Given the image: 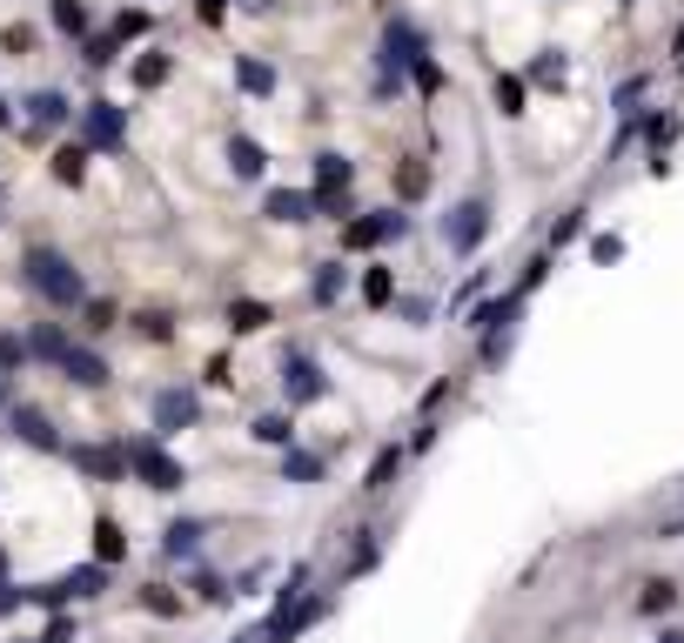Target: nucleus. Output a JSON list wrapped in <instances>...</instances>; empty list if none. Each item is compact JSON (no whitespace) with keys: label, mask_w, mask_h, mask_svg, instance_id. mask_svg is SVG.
I'll list each match as a JSON object with an SVG mask.
<instances>
[{"label":"nucleus","mask_w":684,"mask_h":643,"mask_svg":"<svg viewBox=\"0 0 684 643\" xmlns=\"http://www.w3.org/2000/svg\"><path fill=\"white\" fill-rule=\"evenodd\" d=\"M121 135H128V114H121L114 101H88V108H80V141H88V148L114 154Z\"/></svg>","instance_id":"nucleus-4"},{"label":"nucleus","mask_w":684,"mask_h":643,"mask_svg":"<svg viewBox=\"0 0 684 643\" xmlns=\"http://www.w3.org/2000/svg\"><path fill=\"white\" fill-rule=\"evenodd\" d=\"M262 215H269V222H309L315 209H309V194H302V188H275V194L262 201Z\"/></svg>","instance_id":"nucleus-14"},{"label":"nucleus","mask_w":684,"mask_h":643,"mask_svg":"<svg viewBox=\"0 0 684 643\" xmlns=\"http://www.w3.org/2000/svg\"><path fill=\"white\" fill-rule=\"evenodd\" d=\"M228 168H235L241 181H256V175L269 168V154H262V141H249V135H228Z\"/></svg>","instance_id":"nucleus-13"},{"label":"nucleus","mask_w":684,"mask_h":643,"mask_svg":"<svg viewBox=\"0 0 684 643\" xmlns=\"http://www.w3.org/2000/svg\"><path fill=\"white\" fill-rule=\"evenodd\" d=\"M135 80H141V88H161V80H169V54H141L135 61Z\"/></svg>","instance_id":"nucleus-29"},{"label":"nucleus","mask_w":684,"mask_h":643,"mask_svg":"<svg viewBox=\"0 0 684 643\" xmlns=\"http://www.w3.org/2000/svg\"><path fill=\"white\" fill-rule=\"evenodd\" d=\"M54 175L61 181H80V175H88V148H61L54 154Z\"/></svg>","instance_id":"nucleus-28"},{"label":"nucleus","mask_w":684,"mask_h":643,"mask_svg":"<svg viewBox=\"0 0 684 643\" xmlns=\"http://www.w3.org/2000/svg\"><path fill=\"white\" fill-rule=\"evenodd\" d=\"M114 61V40H88V67H108Z\"/></svg>","instance_id":"nucleus-42"},{"label":"nucleus","mask_w":684,"mask_h":643,"mask_svg":"<svg viewBox=\"0 0 684 643\" xmlns=\"http://www.w3.org/2000/svg\"><path fill=\"white\" fill-rule=\"evenodd\" d=\"M54 369H61L67 382H80V389H101V382H108V362H101L95 349H80V342H67V349H61Z\"/></svg>","instance_id":"nucleus-8"},{"label":"nucleus","mask_w":684,"mask_h":643,"mask_svg":"<svg viewBox=\"0 0 684 643\" xmlns=\"http://www.w3.org/2000/svg\"><path fill=\"white\" fill-rule=\"evenodd\" d=\"M282 395H289V409H302V402H322V395H329V376L315 369V355H302V349L282 355Z\"/></svg>","instance_id":"nucleus-3"},{"label":"nucleus","mask_w":684,"mask_h":643,"mask_svg":"<svg viewBox=\"0 0 684 643\" xmlns=\"http://www.w3.org/2000/svg\"><path fill=\"white\" fill-rule=\"evenodd\" d=\"M54 27L61 34H88V8H80V0H54Z\"/></svg>","instance_id":"nucleus-26"},{"label":"nucleus","mask_w":684,"mask_h":643,"mask_svg":"<svg viewBox=\"0 0 684 643\" xmlns=\"http://www.w3.org/2000/svg\"><path fill=\"white\" fill-rule=\"evenodd\" d=\"M423 188H430V168H423V161H402V175H396V194H402V201H416Z\"/></svg>","instance_id":"nucleus-25"},{"label":"nucleus","mask_w":684,"mask_h":643,"mask_svg":"<svg viewBox=\"0 0 684 643\" xmlns=\"http://www.w3.org/2000/svg\"><path fill=\"white\" fill-rule=\"evenodd\" d=\"M0 577H8V550H0Z\"/></svg>","instance_id":"nucleus-47"},{"label":"nucleus","mask_w":684,"mask_h":643,"mask_svg":"<svg viewBox=\"0 0 684 643\" xmlns=\"http://www.w3.org/2000/svg\"><path fill=\"white\" fill-rule=\"evenodd\" d=\"M624 8H631V0H624Z\"/></svg>","instance_id":"nucleus-49"},{"label":"nucleus","mask_w":684,"mask_h":643,"mask_svg":"<svg viewBox=\"0 0 684 643\" xmlns=\"http://www.w3.org/2000/svg\"><path fill=\"white\" fill-rule=\"evenodd\" d=\"M235 643H262V630H249V636H235Z\"/></svg>","instance_id":"nucleus-45"},{"label":"nucleus","mask_w":684,"mask_h":643,"mask_svg":"<svg viewBox=\"0 0 684 643\" xmlns=\"http://www.w3.org/2000/svg\"><path fill=\"white\" fill-rule=\"evenodd\" d=\"M128 469L148 482V490H182V482H188V469H182L169 450H161V436H148V442H128Z\"/></svg>","instance_id":"nucleus-2"},{"label":"nucleus","mask_w":684,"mask_h":643,"mask_svg":"<svg viewBox=\"0 0 684 643\" xmlns=\"http://www.w3.org/2000/svg\"><path fill=\"white\" fill-rule=\"evenodd\" d=\"M21 603H27V596H21V590H14L8 577H0V617H14V610H21Z\"/></svg>","instance_id":"nucleus-40"},{"label":"nucleus","mask_w":684,"mask_h":643,"mask_svg":"<svg viewBox=\"0 0 684 643\" xmlns=\"http://www.w3.org/2000/svg\"><path fill=\"white\" fill-rule=\"evenodd\" d=\"M8 121H14V114H8V101H0V128H8Z\"/></svg>","instance_id":"nucleus-46"},{"label":"nucleus","mask_w":684,"mask_h":643,"mask_svg":"<svg viewBox=\"0 0 684 643\" xmlns=\"http://www.w3.org/2000/svg\"><path fill=\"white\" fill-rule=\"evenodd\" d=\"M67 114H74V108H67V94H61V88H40V94H27V121H34V128H61Z\"/></svg>","instance_id":"nucleus-12"},{"label":"nucleus","mask_w":684,"mask_h":643,"mask_svg":"<svg viewBox=\"0 0 684 643\" xmlns=\"http://www.w3.org/2000/svg\"><path fill=\"white\" fill-rule=\"evenodd\" d=\"M61 590H67V603L101 596V590H108V563H80V570H67V577H61Z\"/></svg>","instance_id":"nucleus-16"},{"label":"nucleus","mask_w":684,"mask_h":643,"mask_svg":"<svg viewBox=\"0 0 684 643\" xmlns=\"http://www.w3.org/2000/svg\"><path fill=\"white\" fill-rule=\"evenodd\" d=\"M0 409H8V369H0Z\"/></svg>","instance_id":"nucleus-43"},{"label":"nucleus","mask_w":684,"mask_h":643,"mask_svg":"<svg viewBox=\"0 0 684 643\" xmlns=\"http://www.w3.org/2000/svg\"><path fill=\"white\" fill-rule=\"evenodd\" d=\"M34 643H74V617H61V610H54V623H48V630H40Z\"/></svg>","instance_id":"nucleus-35"},{"label":"nucleus","mask_w":684,"mask_h":643,"mask_svg":"<svg viewBox=\"0 0 684 643\" xmlns=\"http://www.w3.org/2000/svg\"><path fill=\"white\" fill-rule=\"evenodd\" d=\"M584 235V215H563L557 228H550V249H563V241H577Z\"/></svg>","instance_id":"nucleus-36"},{"label":"nucleus","mask_w":684,"mask_h":643,"mask_svg":"<svg viewBox=\"0 0 684 643\" xmlns=\"http://www.w3.org/2000/svg\"><path fill=\"white\" fill-rule=\"evenodd\" d=\"M396 469H402V450H383V456L370 463V476H362V490H389Z\"/></svg>","instance_id":"nucleus-21"},{"label":"nucleus","mask_w":684,"mask_h":643,"mask_svg":"<svg viewBox=\"0 0 684 643\" xmlns=\"http://www.w3.org/2000/svg\"><path fill=\"white\" fill-rule=\"evenodd\" d=\"M315 188H349V161L343 154H315Z\"/></svg>","instance_id":"nucleus-22"},{"label":"nucleus","mask_w":684,"mask_h":643,"mask_svg":"<svg viewBox=\"0 0 684 643\" xmlns=\"http://www.w3.org/2000/svg\"><path fill=\"white\" fill-rule=\"evenodd\" d=\"M235 80H241V94H269V88H275V67L241 54V61H235Z\"/></svg>","instance_id":"nucleus-17"},{"label":"nucleus","mask_w":684,"mask_h":643,"mask_svg":"<svg viewBox=\"0 0 684 643\" xmlns=\"http://www.w3.org/2000/svg\"><path fill=\"white\" fill-rule=\"evenodd\" d=\"M228 329H235V336L269 329V308H262V302H235V308H228Z\"/></svg>","instance_id":"nucleus-20"},{"label":"nucleus","mask_w":684,"mask_h":643,"mask_svg":"<svg viewBox=\"0 0 684 643\" xmlns=\"http://www.w3.org/2000/svg\"><path fill=\"white\" fill-rule=\"evenodd\" d=\"M14 643H34V636H14Z\"/></svg>","instance_id":"nucleus-48"},{"label":"nucleus","mask_w":684,"mask_h":643,"mask_svg":"<svg viewBox=\"0 0 684 643\" xmlns=\"http://www.w3.org/2000/svg\"><path fill=\"white\" fill-rule=\"evenodd\" d=\"M343 295V268L329 262V268H315V302H336Z\"/></svg>","instance_id":"nucleus-31"},{"label":"nucleus","mask_w":684,"mask_h":643,"mask_svg":"<svg viewBox=\"0 0 684 643\" xmlns=\"http://www.w3.org/2000/svg\"><path fill=\"white\" fill-rule=\"evenodd\" d=\"M402 228H410L402 209H376V215H362V222L343 228V249H383V241H396Z\"/></svg>","instance_id":"nucleus-6"},{"label":"nucleus","mask_w":684,"mask_h":643,"mask_svg":"<svg viewBox=\"0 0 684 643\" xmlns=\"http://www.w3.org/2000/svg\"><path fill=\"white\" fill-rule=\"evenodd\" d=\"M410 67H416V88H423V94H436V88H443V67H436L430 54H416Z\"/></svg>","instance_id":"nucleus-32"},{"label":"nucleus","mask_w":684,"mask_h":643,"mask_svg":"<svg viewBox=\"0 0 684 643\" xmlns=\"http://www.w3.org/2000/svg\"><path fill=\"white\" fill-rule=\"evenodd\" d=\"M121 550H128V537H121V522H95V563H121Z\"/></svg>","instance_id":"nucleus-18"},{"label":"nucleus","mask_w":684,"mask_h":643,"mask_svg":"<svg viewBox=\"0 0 684 643\" xmlns=\"http://www.w3.org/2000/svg\"><path fill=\"white\" fill-rule=\"evenodd\" d=\"M531 80H563V61H557V54H544V61L531 67Z\"/></svg>","instance_id":"nucleus-41"},{"label":"nucleus","mask_w":684,"mask_h":643,"mask_svg":"<svg viewBox=\"0 0 684 643\" xmlns=\"http://www.w3.org/2000/svg\"><path fill=\"white\" fill-rule=\"evenodd\" d=\"M497 108L503 114H523V80L517 74H497Z\"/></svg>","instance_id":"nucleus-30"},{"label":"nucleus","mask_w":684,"mask_h":643,"mask_svg":"<svg viewBox=\"0 0 684 643\" xmlns=\"http://www.w3.org/2000/svg\"><path fill=\"white\" fill-rule=\"evenodd\" d=\"M61 349H67L61 329H34V336H27V355H40V362H61Z\"/></svg>","instance_id":"nucleus-24"},{"label":"nucleus","mask_w":684,"mask_h":643,"mask_svg":"<svg viewBox=\"0 0 684 643\" xmlns=\"http://www.w3.org/2000/svg\"><path fill=\"white\" fill-rule=\"evenodd\" d=\"M658 643H684V630H664V636H658Z\"/></svg>","instance_id":"nucleus-44"},{"label":"nucleus","mask_w":684,"mask_h":643,"mask_svg":"<svg viewBox=\"0 0 684 643\" xmlns=\"http://www.w3.org/2000/svg\"><path fill=\"white\" fill-rule=\"evenodd\" d=\"M201 537H209V522L182 516V522H169V530H161V550H169V556H195V550H201Z\"/></svg>","instance_id":"nucleus-15"},{"label":"nucleus","mask_w":684,"mask_h":643,"mask_svg":"<svg viewBox=\"0 0 684 643\" xmlns=\"http://www.w3.org/2000/svg\"><path fill=\"white\" fill-rule=\"evenodd\" d=\"M148 416H154V436H175V429H188L201 416V402H195V389H161L148 402Z\"/></svg>","instance_id":"nucleus-7"},{"label":"nucleus","mask_w":684,"mask_h":643,"mask_svg":"<svg viewBox=\"0 0 684 643\" xmlns=\"http://www.w3.org/2000/svg\"><path fill=\"white\" fill-rule=\"evenodd\" d=\"M282 476H289V482H315L322 476V456H309V450H296V442H289V450H282Z\"/></svg>","instance_id":"nucleus-19"},{"label":"nucleus","mask_w":684,"mask_h":643,"mask_svg":"<svg viewBox=\"0 0 684 643\" xmlns=\"http://www.w3.org/2000/svg\"><path fill=\"white\" fill-rule=\"evenodd\" d=\"M21 275H27V289L40 302H54V308H80V302H88V281H80V268L61 249H27Z\"/></svg>","instance_id":"nucleus-1"},{"label":"nucleus","mask_w":684,"mask_h":643,"mask_svg":"<svg viewBox=\"0 0 684 643\" xmlns=\"http://www.w3.org/2000/svg\"><path fill=\"white\" fill-rule=\"evenodd\" d=\"M483 235H490V209H483V201H457V209L443 215V241H450L457 255H470Z\"/></svg>","instance_id":"nucleus-5"},{"label":"nucleus","mask_w":684,"mask_h":643,"mask_svg":"<svg viewBox=\"0 0 684 643\" xmlns=\"http://www.w3.org/2000/svg\"><path fill=\"white\" fill-rule=\"evenodd\" d=\"M14 436L27 450H61V429L48 423V409H34V402H14Z\"/></svg>","instance_id":"nucleus-9"},{"label":"nucleus","mask_w":684,"mask_h":643,"mask_svg":"<svg viewBox=\"0 0 684 643\" xmlns=\"http://www.w3.org/2000/svg\"><path fill=\"white\" fill-rule=\"evenodd\" d=\"M135 34H148V14H121L114 21V40H135Z\"/></svg>","instance_id":"nucleus-37"},{"label":"nucleus","mask_w":684,"mask_h":643,"mask_svg":"<svg viewBox=\"0 0 684 643\" xmlns=\"http://www.w3.org/2000/svg\"><path fill=\"white\" fill-rule=\"evenodd\" d=\"M416 54H423V34H416L410 21H389V34H383V61H389V67H410Z\"/></svg>","instance_id":"nucleus-11"},{"label":"nucleus","mask_w":684,"mask_h":643,"mask_svg":"<svg viewBox=\"0 0 684 643\" xmlns=\"http://www.w3.org/2000/svg\"><path fill=\"white\" fill-rule=\"evenodd\" d=\"M141 603H148V610H154V617H175V610H182V603H175V596H169V590H148V596H141Z\"/></svg>","instance_id":"nucleus-39"},{"label":"nucleus","mask_w":684,"mask_h":643,"mask_svg":"<svg viewBox=\"0 0 684 643\" xmlns=\"http://www.w3.org/2000/svg\"><path fill=\"white\" fill-rule=\"evenodd\" d=\"M671 603H677L671 583H644V610H671Z\"/></svg>","instance_id":"nucleus-34"},{"label":"nucleus","mask_w":684,"mask_h":643,"mask_svg":"<svg viewBox=\"0 0 684 643\" xmlns=\"http://www.w3.org/2000/svg\"><path fill=\"white\" fill-rule=\"evenodd\" d=\"M389 295H396L389 268H370V275H362V302H370V308H389Z\"/></svg>","instance_id":"nucleus-23"},{"label":"nucleus","mask_w":684,"mask_h":643,"mask_svg":"<svg viewBox=\"0 0 684 643\" xmlns=\"http://www.w3.org/2000/svg\"><path fill=\"white\" fill-rule=\"evenodd\" d=\"M256 436H262V442H275V450H289V442H296V423H289V416H262V423H256Z\"/></svg>","instance_id":"nucleus-27"},{"label":"nucleus","mask_w":684,"mask_h":643,"mask_svg":"<svg viewBox=\"0 0 684 643\" xmlns=\"http://www.w3.org/2000/svg\"><path fill=\"white\" fill-rule=\"evenodd\" d=\"M21 362H27V342H21V336H0V369H8V376H14V369H21Z\"/></svg>","instance_id":"nucleus-33"},{"label":"nucleus","mask_w":684,"mask_h":643,"mask_svg":"<svg viewBox=\"0 0 684 643\" xmlns=\"http://www.w3.org/2000/svg\"><path fill=\"white\" fill-rule=\"evenodd\" d=\"M67 456H74V469H88V476H101V482L128 476V450H101V442H80V450H67Z\"/></svg>","instance_id":"nucleus-10"},{"label":"nucleus","mask_w":684,"mask_h":643,"mask_svg":"<svg viewBox=\"0 0 684 643\" xmlns=\"http://www.w3.org/2000/svg\"><path fill=\"white\" fill-rule=\"evenodd\" d=\"M590 255H597V262H618V255H624V241H618V235H597V241H590Z\"/></svg>","instance_id":"nucleus-38"}]
</instances>
